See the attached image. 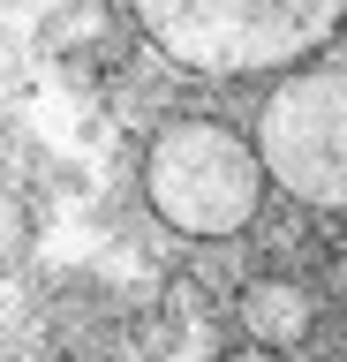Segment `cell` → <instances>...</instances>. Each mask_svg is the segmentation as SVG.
I'll return each mask as SVG.
<instances>
[{
  "mask_svg": "<svg viewBox=\"0 0 347 362\" xmlns=\"http://www.w3.org/2000/svg\"><path fill=\"white\" fill-rule=\"evenodd\" d=\"M136 30L151 53L204 76V83H242V76H302L317 68L310 53L347 30L340 0H143Z\"/></svg>",
  "mask_w": 347,
  "mask_h": 362,
  "instance_id": "6da1fadb",
  "label": "cell"
},
{
  "mask_svg": "<svg viewBox=\"0 0 347 362\" xmlns=\"http://www.w3.org/2000/svg\"><path fill=\"white\" fill-rule=\"evenodd\" d=\"M264 189L272 174H264L257 136L227 129L211 113H182L143 144V204L182 242H234L264 211Z\"/></svg>",
  "mask_w": 347,
  "mask_h": 362,
  "instance_id": "7a4b0ae2",
  "label": "cell"
},
{
  "mask_svg": "<svg viewBox=\"0 0 347 362\" xmlns=\"http://www.w3.org/2000/svg\"><path fill=\"white\" fill-rule=\"evenodd\" d=\"M257 151L272 189L310 211H347V68L317 61L272 83V98L257 106Z\"/></svg>",
  "mask_w": 347,
  "mask_h": 362,
  "instance_id": "3957f363",
  "label": "cell"
},
{
  "mask_svg": "<svg viewBox=\"0 0 347 362\" xmlns=\"http://www.w3.org/2000/svg\"><path fill=\"white\" fill-rule=\"evenodd\" d=\"M242 332L264 355H287V347H302L317 332V294L302 279H249L242 287Z\"/></svg>",
  "mask_w": 347,
  "mask_h": 362,
  "instance_id": "277c9868",
  "label": "cell"
},
{
  "mask_svg": "<svg viewBox=\"0 0 347 362\" xmlns=\"http://www.w3.org/2000/svg\"><path fill=\"white\" fill-rule=\"evenodd\" d=\"M219 362H287V355H264V347H234V355H219Z\"/></svg>",
  "mask_w": 347,
  "mask_h": 362,
  "instance_id": "5b68a950",
  "label": "cell"
},
{
  "mask_svg": "<svg viewBox=\"0 0 347 362\" xmlns=\"http://www.w3.org/2000/svg\"><path fill=\"white\" fill-rule=\"evenodd\" d=\"M324 279H332V294L347 302V257H332V272H324Z\"/></svg>",
  "mask_w": 347,
  "mask_h": 362,
  "instance_id": "8992f818",
  "label": "cell"
}]
</instances>
